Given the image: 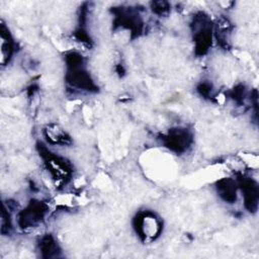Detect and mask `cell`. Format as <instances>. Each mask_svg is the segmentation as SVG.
<instances>
[{
    "mask_svg": "<svg viewBox=\"0 0 259 259\" xmlns=\"http://www.w3.org/2000/svg\"><path fill=\"white\" fill-rule=\"evenodd\" d=\"M137 234L144 240H153L161 232V222L151 211L140 212L134 221Z\"/></svg>",
    "mask_w": 259,
    "mask_h": 259,
    "instance_id": "cell-1",
    "label": "cell"
},
{
    "mask_svg": "<svg viewBox=\"0 0 259 259\" xmlns=\"http://www.w3.org/2000/svg\"><path fill=\"white\" fill-rule=\"evenodd\" d=\"M194 42L195 52L204 55L211 45V25L206 16L200 13L194 19Z\"/></svg>",
    "mask_w": 259,
    "mask_h": 259,
    "instance_id": "cell-2",
    "label": "cell"
},
{
    "mask_svg": "<svg viewBox=\"0 0 259 259\" xmlns=\"http://www.w3.org/2000/svg\"><path fill=\"white\" fill-rule=\"evenodd\" d=\"M40 155L45 159V163L47 165L48 170L54 177V179L59 181H65L67 177L71 174L70 164L63 158L54 155L46 148H41Z\"/></svg>",
    "mask_w": 259,
    "mask_h": 259,
    "instance_id": "cell-3",
    "label": "cell"
},
{
    "mask_svg": "<svg viewBox=\"0 0 259 259\" xmlns=\"http://www.w3.org/2000/svg\"><path fill=\"white\" fill-rule=\"evenodd\" d=\"M47 212V205L38 200H32L18 217V223L21 228H31L38 224Z\"/></svg>",
    "mask_w": 259,
    "mask_h": 259,
    "instance_id": "cell-4",
    "label": "cell"
},
{
    "mask_svg": "<svg viewBox=\"0 0 259 259\" xmlns=\"http://www.w3.org/2000/svg\"><path fill=\"white\" fill-rule=\"evenodd\" d=\"M164 145L175 153H182L187 150L192 142L191 135L185 128H172L163 138Z\"/></svg>",
    "mask_w": 259,
    "mask_h": 259,
    "instance_id": "cell-5",
    "label": "cell"
},
{
    "mask_svg": "<svg viewBox=\"0 0 259 259\" xmlns=\"http://www.w3.org/2000/svg\"><path fill=\"white\" fill-rule=\"evenodd\" d=\"M67 81L73 87L87 91H96L97 87L90 78V75L81 66L69 68Z\"/></svg>",
    "mask_w": 259,
    "mask_h": 259,
    "instance_id": "cell-6",
    "label": "cell"
},
{
    "mask_svg": "<svg viewBox=\"0 0 259 259\" xmlns=\"http://www.w3.org/2000/svg\"><path fill=\"white\" fill-rule=\"evenodd\" d=\"M239 187L243 192L246 208L252 212L256 211L258 207V198H259L257 183L251 178L243 177L239 181Z\"/></svg>",
    "mask_w": 259,
    "mask_h": 259,
    "instance_id": "cell-7",
    "label": "cell"
},
{
    "mask_svg": "<svg viewBox=\"0 0 259 259\" xmlns=\"http://www.w3.org/2000/svg\"><path fill=\"white\" fill-rule=\"evenodd\" d=\"M220 196L227 202L233 203L237 199V184L231 178H224L218 182L217 186Z\"/></svg>",
    "mask_w": 259,
    "mask_h": 259,
    "instance_id": "cell-8",
    "label": "cell"
},
{
    "mask_svg": "<svg viewBox=\"0 0 259 259\" xmlns=\"http://www.w3.org/2000/svg\"><path fill=\"white\" fill-rule=\"evenodd\" d=\"M39 248H40V251H41L44 257L51 258V257L57 255L58 246H57V244H56V242H55V240L53 239L52 236L44 237L40 241Z\"/></svg>",
    "mask_w": 259,
    "mask_h": 259,
    "instance_id": "cell-9",
    "label": "cell"
},
{
    "mask_svg": "<svg viewBox=\"0 0 259 259\" xmlns=\"http://www.w3.org/2000/svg\"><path fill=\"white\" fill-rule=\"evenodd\" d=\"M47 139L52 144H66L69 138L61 130H48Z\"/></svg>",
    "mask_w": 259,
    "mask_h": 259,
    "instance_id": "cell-10",
    "label": "cell"
},
{
    "mask_svg": "<svg viewBox=\"0 0 259 259\" xmlns=\"http://www.w3.org/2000/svg\"><path fill=\"white\" fill-rule=\"evenodd\" d=\"M152 9L157 14H164L169 10V5L167 2H153Z\"/></svg>",
    "mask_w": 259,
    "mask_h": 259,
    "instance_id": "cell-11",
    "label": "cell"
}]
</instances>
